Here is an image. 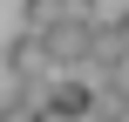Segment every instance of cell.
<instances>
[{
  "label": "cell",
  "instance_id": "52a82bcc",
  "mask_svg": "<svg viewBox=\"0 0 129 122\" xmlns=\"http://www.w3.org/2000/svg\"><path fill=\"white\" fill-rule=\"evenodd\" d=\"M95 88H102L109 102H129V54L116 61V68H109V75H102V82H95Z\"/></svg>",
  "mask_w": 129,
  "mask_h": 122
},
{
  "label": "cell",
  "instance_id": "9c48e42d",
  "mask_svg": "<svg viewBox=\"0 0 129 122\" xmlns=\"http://www.w3.org/2000/svg\"><path fill=\"white\" fill-rule=\"evenodd\" d=\"M116 34H122V54H129V7L116 14Z\"/></svg>",
  "mask_w": 129,
  "mask_h": 122
},
{
  "label": "cell",
  "instance_id": "5b68a950",
  "mask_svg": "<svg viewBox=\"0 0 129 122\" xmlns=\"http://www.w3.org/2000/svg\"><path fill=\"white\" fill-rule=\"evenodd\" d=\"M20 27H27V34L61 27V0H20Z\"/></svg>",
  "mask_w": 129,
  "mask_h": 122
},
{
  "label": "cell",
  "instance_id": "3957f363",
  "mask_svg": "<svg viewBox=\"0 0 129 122\" xmlns=\"http://www.w3.org/2000/svg\"><path fill=\"white\" fill-rule=\"evenodd\" d=\"M88 34H95V27H68V20H61V27H48V34H41V48H48V61H54V68L82 75V68H88Z\"/></svg>",
  "mask_w": 129,
  "mask_h": 122
},
{
  "label": "cell",
  "instance_id": "277c9868",
  "mask_svg": "<svg viewBox=\"0 0 129 122\" xmlns=\"http://www.w3.org/2000/svg\"><path fill=\"white\" fill-rule=\"evenodd\" d=\"M116 61H122V34H116V20H109V27L95 20V34H88V68H95V82H102Z\"/></svg>",
  "mask_w": 129,
  "mask_h": 122
},
{
  "label": "cell",
  "instance_id": "30bf717a",
  "mask_svg": "<svg viewBox=\"0 0 129 122\" xmlns=\"http://www.w3.org/2000/svg\"><path fill=\"white\" fill-rule=\"evenodd\" d=\"M34 122H68V115H54V109H41V115H34Z\"/></svg>",
  "mask_w": 129,
  "mask_h": 122
},
{
  "label": "cell",
  "instance_id": "7a4b0ae2",
  "mask_svg": "<svg viewBox=\"0 0 129 122\" xmlns=\"http://www.w3.org/2000/svg\"><path fill=\"white\" fill-rule=\"evenodd\" d=\"M41 109H54V115H88L95 109V82L88 75H54V82H41Z\"/></svg>",
  "mask_w": 129,
  "mask_h": 122
},
{
  "label": "cell",
  "instance_id": "6da1fadb",
  "mask_svg": "<svg viewBox=\"0 0 129 122\" xmlns=\"http://www.w3.org/2000/svg\"><path fill=\"white\" fill-rule=\"evenodd\" d=\"M0 61H7L14 88H41V68H54V61H48V48H41V34H27V27H20V34H7V54H0Z\"/></svg>",
  "mask_w": 129,
  "mask_h": 122
},
{
  "label": "cell",
  "instance_id": "ba28073f",
  "mask_svg": "<svg viewBox=\"0 0 129 122\" xmlns=\"http://www.w3.org/2000/svg\"><path fill=\"white\" fill-rule=\"evenodd\" d=\"M61 20L68 27H95V0H61Z\"/></svg>",
  "mask_w": 129,
  "mask_h": 122
},
{
  "label": "cell",
  "instance_id": "8992f818",
  "mask_svg": "<svg viewBox=\"0 0 129 122\" xmlns=\"http://www.w3.org/2000/svg\"><path fill=\"white\" fill-rule=\"evenodd\" d=\"M34 115H41V88H14L0 102V122H34Z\"/></svg>",
  "mask_w": 129,
  "mask_h": 122
}]
</instances>
